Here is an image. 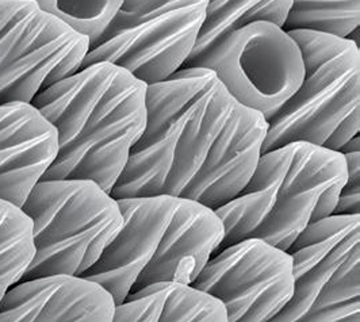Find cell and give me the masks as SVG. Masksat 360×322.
Returning a JSON list of instances; mask_svg holds the SVG:
<instances>
[{
	"instance_id": "6da1fadb",
	"label": "cell",
	"mask_w": 360,
	"mask_h": 322,
	"mask_svg": "<svg viewBox=\"0 0 360 322\" xmlns=\"http://www.w3.org/2000/svg\"><path fill=\"white\" fill-rule=\"evenodd\" d=\"M146 126L111 195H175L217 210L251 179L269 122L237 102L216 73L181 68L148 86Z\"/></svg>"
},
{
	"instance_id": "7a4b0ae2",
	"label": "cell",
	"mask_w": 360,
	"mask_h": 322,
	"mask_svg": "<svg viewBox=\"0 0 360 322\" xmlns=\"http://www.w3.org/2000/svg\"><path fill=\"white\" fill-rule=\"evenodd\" d=\"M148 84L112 63L83 67L32 101L56 127L58 152L42 180L90 179L111 194L146 126Z\"/></svg>"
},
{
	"instance_id": "3957f363",
	"label": "cell",
	"mask_w": 360,
	"mask_h": 322,
	"mask_svg": "<svg viewBox=\"0 0 360 322\" xmlns=\"http://www.w3.org/2000/svg\"><path fill=\"white\" fill-rule=\"evenodd\" d=\"M124 225L82 276L101 283L122 304L158 282L191 285L222 243L216 210L175 195L120 198Z\"/></svg>"
},
{
	"instance_id": "277c9868",
	"label": "cell",
	"mask_w": 360,
	"mask_h": 322,
	"mask_svg": "<svg viewBox=\"0 0 360 322\" xmlns=\"http://www.w3.org/2000/svg\"><path fill=\"white\" fill-rule=\"evenodd\" d=\"M345 180L339 150L298 141L262 153L245 187L216 210L225 228L217 252L247 238L288 251L309 225L332 215Z\"/></svg>"
},
{
	"instance_id": "5b68a950",
	"label": "cell",
	"mask_w": 360,
	"mask_h": 322,
	"mask_svg": "<svg viewBox=\"0 0 360 322\" xmlns=\"http://www.w3.org/2000/svg\"><path fill=\"white\" fill-rule=\"evenodd\" d=\"M305 76L269 122L262 153L291 143L340 150L360 131V51L351 38L290 30Z\"/></svg>"
},
{
	"instance_id": "8992f818",
	"label": "cell",
	"mask_w": 360,
	"mask_h": 322,
	"mask_svg": "<svg viewBox=\"0 0 360 322\" xmlns=\"http://www.w3.org/2000/svg\"><path fill=\"white\" fill-rule=\"evenodd\" d=\"M22 209L33 221L36 253L20 281L82 276L124 225L118 200L90 179L41 180Z\"/></svg>"
},
{
	"instance_id": "52a82bcc",
	"label": "cell",
	"mask_w": 360,
	"mask_h": 322,
	"mask_svg": "<svg viewBox=\"0 0 360 322\" xmlns=\"http://www.w3.org/2000/svg\"><path fill=\"white\" fill-rule=\"evenodd\" d=\"M294 292L272 321L360 322V217L332 214L290 245Z\"/></svg>"
},
{
	"instance_id": "ba28073f",
	"label": "cell",
	"mask_w": 360,
	"mask_h": 322,
	"mask_svg": "<svg viewBox=\"0 0 360 322\" xmlns=\"http://www.w3.org/2000/svg\"><path fill=\"white\" fill-rule=\"evenodd\" d=\"M206 7L207 0H124L83 67L108 61L148 86L162 83L193 53Z\"/></svg>"
},
{
	"instance_id": "9c48e42d",
	"label": "cell",
	"mask_w": 360,
	"mask_h": 322,
	"mask_svg": "<svg viewBox=\"0 0 360 322\" xmlns=\"http://www.w3.org/2000/svg\"><path fill=\"white\" fill-rule=\"evenodd\" d=\"M90 38L34 0H0V105L32 101L82 70Z\"/></svg>"
},
{
	"instance_id": "30bf717a",
	"label": "cell",
	"mask_w": 360,
	"mask_h": 322,
	"mask_svg": "<svg viewBox=\"0 0 360 322\" xmlns=\"http://www.w3.org/2000/svg\"><path fill=\"white\" fill-rule=\"evenodd\" d=\"M194 68L212 70L237 102L267 121L305 76L300 45L288 30L271 22H253L236 30Z\"/></svg>"
},
{
	"instance_id": "8fae6325",
	"label": "cell",
	"mask_w": 360,
	"mask_h": 322,
	"mask_svg": "<svg viewBox=\"0 0 360 322\" xmlns=\"http://www.w3.org/2000/svg\"><path fill=\"white\" fill-rule=\"evenodd\" d=\"M218 298L228 321H272L294 292L292 257L260 238L216 252L191 283Z\"/></svg>"
},
{
	"instance_id": "7c38bea8",
	"label": "cell",
	"mask_w": 360,
	"mask_h": 322,
	"mask_svg": "<svg viewBox=\"0 0 360 322\" xmlns=\"http://www.w3.org/2000/svg\"><path fill=\"white\" fill-rule=\"evenodd\" d=\"M115 306L101 283L56 273L10 287L0 300V321H114Z\"/></svg>"
},
{
	"instance_id": "4fadbf2b",
	"label": "cell",
	"mask_w": 360,
	"mask_h": 322,
	"mask_svg": "<svg viewBox=\"0 0 360 322\" xmlns=\"http://www.w3.org/2000/svg\"><path fill=\"white\" fill-rule=\"evenodd\" d=\"M57 152V130L36 106L0 105V199L22 207Z\"/></svg>"
},
{
	"instance_id": "5bb4252c",
	"label": "cell",
	"mask_w": 360,
	"mask_h": 322,
	"mask_svg": "<svg viewBox=\"0 0 360 322\" xmlns=\"http://www.w3.org/2000/svg\"><path fill=\"white\" fill-rule=\"evenodd\" d=\"M114 321L228 322V314L218 298L193 285L158 282L130 292L117 304Z\"/></svg>"
},
{
	"instance_id": "9a60e30c",
	"label": "cell",
	"mask_w": 360,
	"mask_h": 322,
	"mask_svg": "<svg viewBox=\"0 0 360 322\" xmlns=\"http://www.w3.org/2000/svg\"><path fill=\"white\" fill-rule=\"evenodd\" d=\"M291 0H207L197 44L183 68H194L213 48L236 30L253 22L285 26Z\"/></svg>"
},
{
	"instance_id": "2e32d148",
	"label": "cell",
	"mask_w": 360,
	"mask_h": 322,
	"mask_svg": "<svg viewBox=\"0 0 360 322\" xmlns=\"http://www.w3.org/2000/svg\"><path fill=\"white\" fill-rule=\"evenodd\" d=\"M34 253L33 221L22 207L0 199V300L23 278Z\"/></svg>"
},
{
	"instance_id": "e0dca14e",
	"label": "cell",
	"mask_w": 360,
	"mask_h": 322,
	"mask_svg": "<svg viewBox=\"0 0 360 322\" xmlns=\"http://www.w3.org/2000/svg\"><path fill=\"white\" fill-rule=\"evenodd\" d=\"M285 30H311L348 38L359 30L360 0H291Z\"/></svg>"
},
{
	"instance_id": "ac0fdd59",
	"label": "cell",
	"mask_w": 360,
	"mask_h": 322,
	"mask_svg": "<svg viewBox=\"0 0 360 322\" xmlns=\"http://www.w3.org/2000/svg\"><path fill=\"white\" fill-rule=\"evenodd\" d=\"M45 11L64 20L95 42L106 30L124 0H34Z\"/></svg>"
},
{
	"instance_id": "d6986e66",
	"label": "cell",
	"mask_w": 360,
	"mask_h": 322,
	"mask_svg": "<svg viewBox=\"0 0 360 322\" xmlns=\"http://www.w3.org/2000/svg\"><path fill=\"white\" fill-rule=\"evenodd\" d=\"M339 152L344 155L347 162V180L332 214H360L359 134L351 139Z\"/></svg>"
}]
</instances>
